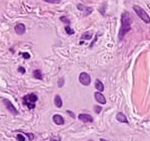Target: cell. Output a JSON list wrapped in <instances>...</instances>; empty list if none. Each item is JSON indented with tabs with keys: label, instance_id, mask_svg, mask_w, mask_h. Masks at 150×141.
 Wrapping results in <instances>:
<instances>
[{
	"label": "cell",
	"instance_id": "obj_24",
	"mask_svg": "<svg viewBox=\"0 0 150 141\" xmlns=\"http://www.w3.org/2000/svg\"><path fill=\"white\" fill-rule=\"evenodd\" d=\"M18 71H19L20 73H22V74H24V73H25V69H24L23 67H21V66H20V67L18 68Z\"/></svg>",
	"mask_w": 150,
	"mask_h": 141
},
{
	"label": "cell",
	"instance_id": "obj_9",
	"mask_svg": "<svg viewBox=\"0 0 150 141\" xmlns=\"http://www.w3.org/2000/svg\"><path fill=\"white\" fill-rule=\"evenodd\" d=\"M15 32L19 35H22L25 33V25L22 24V23H19L15 26Z\"/></svg>",
	"mask_w": 150,
	"mask_h": 141
},
{
	"label": "cell",
	"instance_id": "obj_26",
	"mask_svg": "<svg viewBox=\"0 0 150 141\" xmlns=\"http://www.w3.org/2000/svg\"><path fill=\"white\" fill-rule=\"evenodd\" d=\"M50 141H60V138H57V139H52Z\"/></svg>",
	"mask_w": 150,
	"mask_h": 141
},
{
	"label": "cell",
	"instance_id": "obj_23",
	"mask_svg": "<svg viewBox=\"0 0 150 141\" xmlns=\"http://www.w3.org/2000/svg\"><path fill=\"white\" fill-rule=\"evenodd\" d=\"M60 20H62L63 22H66V23H68L69 24V20L66 18V17H64V16H62V17H60Z\"/></svg>",
	"mask_w": 150,
	"mask_h": 141
},
{
	"label": "cell",
	"instance_id": "obj_1",
	"mask_svg": "<svg viewBox=\"0 0 150 141\" xmlns=\"http://www.w3.org/2000/svg\"><path fill=\"white\" fill-rule=\"evenodd\" d=\"M131 23H132V19L130 14L127 11H124L121 14V28L118 34L119 40H121L126 35V33H128L131 30Z\"/></svg>",
	"mask_w": 150,
	"mask_h": 141
},
{
	"label": "cell",
	"instance_id": "obj_21",
	"mask_svg": "<svg viewBox=\"0 0 150 141\" xmlns=\"http://www.w3.org/2000/svg\"><path fill=\"white\" fill-rule=\"evenodd\" d=\"M25 135H27V136H28V138H29V140H30V141H32V140L34 139V135H33L32 133H25Z\"/></svg>",
	"mask_w": 150,
	"mask_h": 141
},
{
	"label": "cell",
	"instance_id": "obj_7",
	"mask_svg": "<svg viewBox=\"0 0 150 141\" xmlns=\"http://www.w3.org/2000/svg\"><path fill=\"white\" fill-rule=\"evenodd\" d=\"M77 8L81 11H84V16H88L93 11L91 7H86V6H83L82 4H77Z\"/></svg>",
	"mask_w": 150,
	"mask_h": 141
},
{
	"label": "cell",
	"instance_id": "obj_3",
	"mask_svg": "<svg viewBox=\"0 0 150 141\" xmlns=\"http://www.w3.org/2000/svg\"><path fill=\"white\" fill-rule=\"evenodd\" d=\"M133 9L134 11L136 12V14L145 22V23H150V17L148 16V14L145 12V10L143 8H141L140 6L138 5H134L133 6Z\"/></svg>",
	"mask_w": 150,
	"mask_h": 141
},
{
	"label": "cell",
	"instance_id": "obj_17",
	"mask_svg": "<svg viewBox=\"0 0 150 141\" xmlns=\"http://www.w3.org/2000/svg\"><path fill=\"white\" fill-rule=\"evenodd\" d=\"M43 1L48 2V3H54V4H56V3H59V2H60V0H43Z\"/></svg>",
	"mask_w": 150,
	"mask_h": 141
},
{
	"label": "cell",
	"instance_id": "obj_11",
	"mask_svg": "<svg viewBox=\"0 0 150 141\" xmlns=\"http://www.w3.org/2000/svg\"><path fill=\"white\" fill-rule=\"evenodd\" d=\"M116 119H117L119 122H121V123H128V120H127L126 116H125L123 113H121V112L117 113V115H116Z\"/></svg>",
	"mask_w": 150,
	"mask_h": 141
},
{
	"label": "cell",
	"instance_id": "obj_19",
	"mask_svg": "<svg viewBox=\"0 0 150 141\" xmlns=\"http://www.w3.org/2000/svg\"><path fill=\"white\" fill-rule=\"evenodd\" d=\"M21 55H22L25 59H29V58H30V54H29V53H27V52H22V53H21Z\"/></svg>",
	"mask_w": 150,
	"mask_h": 141
},
{
	"label": "cell",
	"instance_id": "obj_8",
	"mask_svg": "<svg viewBox=\"0 0 150 141\" xmlns=\"http://www.w3.org/2000/svg\"><path fill=\"white\" fill-rule=\"evenodd\" d=\"M94 97H95V99H96V101H98L99 103H101V104H105L106 103V99H105V97H104V95L101 93V92H95L94 93Z\"/></svg>",
	"mask_w": 150,
	"mask_h": 141
},
{
	"label": "cell",
	"instance_id": "obj_4",
	"mask_svg": "<svg viewBox=\"0 0 150 141\" xmlns=\"http://www.w3.org/2000/svg\"><path fill=\"white\" fill-rule=\"evenodd\" d=\"M79 81H80L81 84H83V85H85V86H88V85L90 84V82H91V77H90V75H89L88 73L82 72V73L79 75Z\"/></svg>",
	"mask_w": 150,
	"mask_h": 141
},
{
	"label": "cell",
	"instance_id": "obj_22",
	"mask_svg": "<svg viewBox=\"0 0 150 141\" xmlns=\"http://www.w3.org/2000/svg\"><path fill=\"white\" fill-rule=\"evenodd\" d=\"M63 83H64V78H60L59 81H58V86H59V87H62V86H63Z\"/></svg>",
	"mask_w": 150,
	"mask_h": 141
},
{
	"label": "cell",
	"instance_id": "obj_5",
	"mask_svg": "<svg viewBox=\"0 0 150 141\" xmlns=\"http://www.w3.org/2000/svg\"><path fill=\"white\" fill-rule=\"evenodd\" d=\"M3 103H4V105H5V107L13 114V115H17L18 114V111H17V109L14 107V105L11 103V101H9V100H7V99H3Z\"/></svg>",
	"mask_w": 150,
	"mask_h": 141
},
{
	"label": "cell",
	"instance_id": "obj_6",
	"mask_svg": "<svg viewBox=\"0 0 150 141\" xmlns=\"http://www.w3.org/2000/svg\"><path fill=\"white\" fill-rule=\"evenodd\" d=\"M78 118H79V120H81V121H82V122H84V123H88V122H92V121H93L92 116H91V115H89V114H86V113L79 114Z\"/></svg>",
	"mask_w": 150,
	"mask_h": 141
},
{
	"label": "cell",
	"instance_id": "obj_25",
	"mask_svg": "<svg viewBox=\"0 0 150 141\" xmlns=\"http://www.w3.org/2000/svg\"><path fill=\"white\" fill-rule=\"evenodd\" d=\"M67 113L72 117V118H75V115H74V113L73 112H71V111H67Z\"/></svg>",
	"mask_w": 150,
	"mask_h": 141
},
{
	"label": "cell",
	"instance_id": "obj_16",
	"mask_svg": "<svg viewBox=\"0 0 150 141\" xmlns=\"http://www.w3.org/2000/svg\"><path fill=\"white\" fill-rule=\"evenodd\" d=\"M65 31H66V32H67V34H69V35L74 34V30H73L72 28H70L69 26H66V27H65Z\"/></svg>",
	"mask_w": 150,
	"mask_h": 141
},
{
	"label": "cell",
	"instance_id": "obj_12",
	"mask_svg": "<svg viewBox=\"0 0 150 141\" xmlns=\"http://www.w3.org/2000/svg\"><path fill=\"white\" fill-rule=\"evenodd\" d=\"M95 87H96V89L99 91V92H102L103 90H104V85H103V83L100 81V80H96L95 81Z\"/></svg>",
	"mask_w": 150,
	"mask_h": 141
},
{
	"label": "cell",
	"instance_id": "obj_20",
	"mask_svg": "<svg viewBox=\"0 0 150 141\" xmlns=\"http://www.w3.org/2000/svg\"><path fill=\"white\" fill-rule=\"evenodd\" d=\"M17 140H18V141H25V138H24V136H23V135H21V134H17Z\"/></svg>",
	"mask_w": 150,
	"mask_h": 141
},
{
	"label": "cell",
	"instance_id": "obj_28",
	"mask_svg": "<svg viewBox=\"0 0 150 141\" xmlns=\"http://www.w3.org/2000/svg\"><path fill=\"white\" fill-rule=\"evenodd\" d=\"M89 141H93V140H89Z\"/></svg>",
	"mask_w": 150,
	"mask_h": 141
},
{
	"label": "cell",
	"instance_id": "obj_13",
	"mask_svg": "<svg viewBox=\"0 0 150 141\" xmlns=\"http://www.w3.org/2000/svg\"><path fill=\"white\" fill-rule=\"evenodd\" d=\"M54 103H55V106L56 107H58V108H60V107H62V100H61V97L59 96V95H56L55 96V98H54Z\"/></svg>",
	"mask_w": 150,
	"mask_h": 141
},
{
	"label": "cell",
	"instance_id": "obj_10",
	"mask_svg": "<svg viewBox=\"0 0 150 141\" xmlns=\"http://www.w3.org/2000/svg\"><path fill=\"white\" fill-rule=\"evenodd\" d=\"M53 121H54V123L57 124V125H63V124H64V119H63V117H62L61 115H58V114H55V115L53 116Z\"/></svg>",
	"mask_w": 150,
	"mask_h": 141
},
{
	"label": "cell",
	"instance_id": "obj_15",
	"mask_svg": "<svg viewBox=\"0 0 150 141\" xmlns=\"http://www.w3.org/2000/svg\"><path fill=\"white\" fill-rule=\"evenodd\" d=\"M91 36H92V34H91L90 32H86V33L82 34V38H83V39H86V40L91 39Z\"/></svg>",
	"mask_w": 150,
	"mask_h": 141
},
{
	"label": "cell",
	"instance_id": "obj_14",
	"mask_svg": "<svg viewBox=\"0 0 150 141\" xmlns=\"http://www.w3.org/2000/svg\"><path fill=\"white\" fill-rule=\"evenodd\" d=\"M33 76L36 78V79H39V80H41L42 78H43V75H42V72L40 71L39 69H36L35 71L33 72Z\"/></svg>",
	"mask_w": 150,
	"mask_h": 141
},
{
	"label": "cell",
	"instance_id": "obj_27",
	"mask_svg": "<svg viewBox=\"0 0 150 141\" xmlns=\"http://www.w3.org/2000/svg\"><path fill=\"white\" fill-rule=\"evenodd\" d=\"M100 141H108V140H105V139H103V138H101V139H100Z\"/></svg>",
	"mask_w": 150,
	"mask_h": 141
},
{
	"label": "cell",
	"instance_id": "obj_2",
	"mask_svg": "<svg viewBox=\"0 0 150 141\" xmlns=\"http://www.w3.org/2000/svg\"><path fill=\"white\" fill-rule=\"evenodd\" d=\"M22 99H23V104L24 105H26L29 109H34L35 108V102L38 100V97H37L36 94L31 93V94L23 96Z\"/></svg>",
	"mask_w": 150,
	"mask_h": 141
},
{
	"label": "cell",
	"instance_id": "obj_18",
	"mask_svg": "<svg viewBox=\"0 0 150 141\" xmlns=\"http://www.w3.org/2000/svg\"><path fill=\"white\" fill-rule=\"evenodd\" d=\"M94 110H95V112L98 114V113H100V112H101L102 108H101L100 106H98V105H95V106H94Z\"/></svg>",
	"mask_w": 150,
	"mask_h": 141
}]
</instances>
